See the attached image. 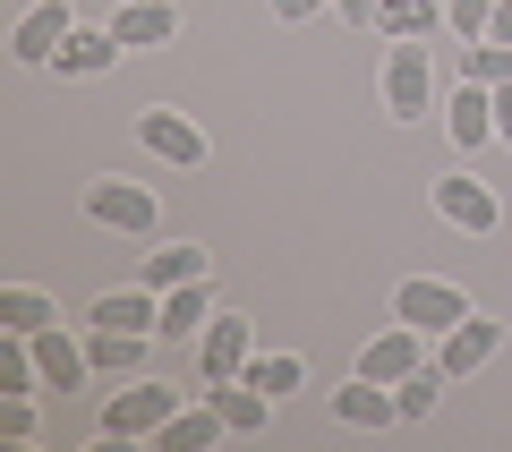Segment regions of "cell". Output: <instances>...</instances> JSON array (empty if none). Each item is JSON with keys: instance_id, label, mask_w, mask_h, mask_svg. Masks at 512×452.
<instances>
[{"instance_id": "12", "label": "cell", "mask_w": 512, "mask_h": 452, "mask_svg": "<svg viewBox=\"0 0 512 452\" xmlns=\"http://www.w3.org/2000/svg\"><path fill=\"white\" fill-rule=\"evenodd\" d=\"M111 35H120L128 52H163V43H180V9H171V0H120V9H111Z\"/></svg>"}, {"instance_id": "6", "label": "cell", "mask_w": 512, "mask_h": 452, "mask_svg": "<svg viewBox=\"0 0 512 452\" xmlns=\"http://www.w3.org/2000/svg\"><path fill=\"white\" fill-rule=\"evenodd\" d=\"M436 222H453V231L487 239L495 222H504V205H495V188L478 180V171H444V180H436Z\"/></svg>"}, {"instance_id": "17", "label": "cell", "mask_w": 512, "mask_h": 452, "mask_svg": "<svg viewBox=\"0 0 512 452\" xmlns=\"http://www.w3.org/2000/svg\"><path fill=\"white\" fill-rule=\"evenodd\" d=\"M222 435H231V427H222V410H214V401L197 393V410H188V401H180V410H171V427L154 435V452H214Z\"/></svg>"}, {"instance_id": "19", "label": "cell", "mask_w": 512, "mask_h": 452, "mask_svg": "<svg viewBox=\"0 0 512 452\" xmlns=\"http://www.w3.org/2000/svg\"><path fill=\"white\" fill-rule=\"evenodd\" d=\"M205 325H214V290H205V282H180V290H163V325H154L163 342H197Z\"/></svg>"}, {"instance_id": "3", "label": "cell", "mask_w": 512, "mask_h": 452, "mask_svg": "<svg viewBox=\"0 0 512 452\" xmlns=\"http://www.w3.org/2000/svg\"><path fill=\"white\" fill-rule=\"evenodd\" d=\"M86 222H103V231H128V239H146L154 222H163V197H154L146 180H86Z\"/></svg>"}, {"instance_id": "4", "label": "cell", "mask_w": 512, "mask_h": 452, "mask_svg": "<svg viewBox=\"0 0 512 452\" xmlns=\"http://www.w3.org/2000/svg\"><path fill=\"white\" fill-rule=\"evenodd\" d=\"M376 94H384V111H393V120H419V111H436V69H427V43H393V52H384Z\"/></svg>"}, {"instance_id": "15", "label": "cell", "mask_w": 512, "mask_h": 452, "mask_svg": "<svg viewBox=\"0 0 512 452\" xmlns=\"http://www.w3.org/2000/svg\"><path fill=\"white\" fill-rule=\"evenodd\" d=\"M120 52H128V43L111 35V26H69V43L52 52V69H60V77H103Z\"/></svg>"}, {"instance_id": "26", "label": "cell", "mask_w": 512, "mask_h": 452, "mask_svg": "<svg viewBox=\"0 0 512 452\" xmlns=\"http://www.w3.org/2000/svg\"><path fill=\"white\" fill-rule=\"evenodd\" d=\"M444 18H453V35H461V43H487V26H495V0H444Z\"/></svg>"}, {"instance_id": "20", "label": "cell", "mask_w": 512, "mask_h": 452, "mask_svg": "<svg viewBox=\"0 0 512 452\" xmlns=\"http://www.w3.org/2000/svg\"><path fill=\"white\" fill-rule=\"evenodd\" d=\"M35 367H43V384H60V393H77V384L94 376V359H86V342H69V333H35Z\"/></svg>"}, {"instance_id": "30", "label": "cell", "mask_w": 512, "mask_h": 452, "mask_svg": "<svg viewBox=\"0 0 512 452\" xmlns=\"http://www.w3.org/2000/svg\"><path fill=\"white\" fill-rule=\"evenodd\" d=\"M376 9L384 0H342V26H376Z\"/></svg>"}, {"instance_id": "5", "label": "cell", "mask_w": 512, "mask_h": 452, "mask_svg": "<svg viewBox=\"0 0 512 452\" xmlns=\"http://www.w3.org/2000/svg\"><path fill=\"white\" fill-rule=\"evenodd\" d=\"M393 316H402V325H419L427 342H444V333L470 316V299H461L453 282H436V273H410V282L393 290Z\"/></svg>"}, {"instance_id": "27", "label": "cell", "mask_w": 512, "mask_h": 452, "mask_svg": "<svg viewBox=\"0 0 512 452\" xmlns=\"http://www.w3.org/2000/svg\"><path fill=\"white\" fill-rule=\"evenodd\" d=\"M0 435L9 444H35V393H0Z\"/></svg>"}, {"instance_id": "16", "label": "cell", "mask_w": 512, "mask_h": 452, "mask_svg": "<svg viewBox=\"0 0 512 452\" xmlns=\"http://www.w3.org/2000/svg\"><path fill=\"white\" fill-rule=\"evenodd\" d=\"M376 35L384 43H427V35H453V18H444V0H384Z\"/></svg>"}, {"instance_id": "14", "label": "cell", "mask_w": 512, "mask_h": 452, "mask_svg": "<svg viewBox=\"0 0 512 452\" xmlns=\"http://www.w3.org/2000/svg\"><path fill=\"white\" fill-rule=\"evenodd\" d=\"M163 342V333H120V325H94L86 333V359L94 376H146V350Z\"/></svg>"}, {"instance_id": "13", "label": "cell", "mask_w": 512, "mask_h": 452, "mask_svg": "<svg viewBox=\"0 0 512 452\" xmlns=\"http://www.w3.org/2000/svg\"><path fill=\"white\" fill-rule=\"evenodd\" d=\"M205 401L222 410V427L231 435H265V418H274V393H256L248 376H222V384H197Z\"/></svg>"}, {"instance_id": "22", "label": "cell", "mask_w": 512, "mask_h": 452, "mask_svg": "<svg viewBox=\"0 0 512 452\" xmlns=\"http://www.w3.org/2000/svg\"><path fill=\"white\" fill-rule=\"evenodd\" d=\"M205 273H214V265H205V248H197V239H171V248H154V256H146V282H154V290L205 282Z\"/></svg>"}, {"instance_id": "18", "label": "cell", "mask_w": 512, "mask_h": 452, "mask_svg": "<svg viewBox=\"0 0 512 452\" xmlns=\"http://www.w3.org/2000/svg\"><path fill=\"white\" fill-rule=\"evenodd\" d=\"M444 111H453L444 128H453V145H461V154H478V145H495V94H487V86H470V77H461V94H453Z\"/></svg>"}, {"instance_id": "21", "label": "cell", "mask_w": 512, "mask_h": 452, "mask_svg": "<svg viewBox=\"0 0 512 452\" xmlns=\"http://www.w3.org/2000/svg\"><path fill=\"white\" fill-rule=\"evenodd\" d=\"M52 325H60L52 290H35V282H9V290H0V333H52Z\"/></svg>"}, {"instance_id": "7", "label": "cell", "mask_w": 512, "mask_h": 452, "mask_svg": "<svg viewBox=\"0 0 512 452\" xmlns=\"http://www.w3.org/2000/svg\"><path fill=\"white\" fill-rule=\"evenodd\" d=\"M248 359H256V333H248V316L214 308V325L197 333V384H222V376H239Z\"/></svg>"}, {"instance_id": "2", "label": "cell", "mask_w": 512, "mask_h": 452, "mask_svg": "<svg viewBox=\"0 0 512 452\" xmlns=\"http://www.w3.org/2000/svg\"><path fill=\"white\" fill-rule=\"evenodd\" d=\"M137 145H146L154 163H171V171H197L205 154H214V145H205V128L188 120L180 103H146V111H137Z\"/></svg>"}, {"instance_id": "9", "label": "cell", "mask_w": 512, "mask_h": 452, "mask_svg": "<svg viewBox=\"0 0 512 452\" xmlns=\"http://www.w3.org/2000/svg\"><path fill=\"white\" fill-rule=\"evenodd\" d=\"M69 26H77V9H69V0H35V9L18 18V35H9V52H18L26 69H52V52L69 43Z\"/></svg>"}, {"instance_id": "29", "label": "cell", "mask_w": 512, "mask_h": 452, "mask_svg": "<svg viewBox=\"0 0 512 452\" xmlns=\"http://www.w3.org/2000/svg\"><path fill=\"white\" fill-rule=\"evenodd\" d=\"M495 94V145H512V86H487Z\"/></svg>"}, {"instance_id": "31", "label": "cell", "mask_w": 512, "mask_h": 452, "mask_svg": "<svg viewBox=\"0 0 512 452\" xmlns=\"http://www.w3.org/2000/svg\"><path fill=\"white\" fill-rule=\"evenodd\" d=\"M487 43H512V0H495V26H487Z\"/></svg>"}, {"instance_id": "8", "label": "cell", "mask_w": 512, "mask_h": 452, "mask_svg": "<svg viewBox=\"0 0 512 452\" xmlns=\"http://www.w3.org/2000/svg\"><path fill=\"white\" fill-rule=\"evenodd\" d=\"M333 427H350V435L402 427V401H393V384H376V376H350V384H333Z\"/></svg>"}, {"instance_id": "25", "label": "cell", "mask_w": 512, "mask_h": 452, "mask_svg": "<svg viewBox=\"0 0 512 452\" xmlns=\"http://www.w3.org/2000/svg\"><path fill=\"white\" fill-rule=\"evenodd\" d=\"M461 77L470 86H512V43H461Z\"/></svg>"}, {"instance_id": "28", "label": "cell", "mask_w": 512, "mask_h": 452, "mask_svg": "<svg viewBox=\"0 0 512 452\" xmlns=\"http://www.w3.org/2000/svg\"><path fill=\"white\" fill-rule=\"evenodd\" d=\"M325 9H333V0H274L282 26H308V18H325Z\"/></svg>"}, {"instance_id": "23", "label": "cell", "mask_w": 512, "mask_h": 452, "mask_svg": "<svg viewBox=\"0 0 512 452\" xmlns=\"http://www.w3.org/2000/svg\"><path fill=\"white\" fill-rule=\"evenodd\" d=\"M239 376H248L256 393H274V401H282V393H299V384H308V367H299L291 350H256V359L239 367Z\"/></svg>"}, {"instance_id": "11", "label": "cell", "mask_w": 512, "mask_h": 452, "mask_svg": "<svg viewBox=\"0 0 512 452\" xmlns=\"http://www.w3.org/2000/svg\"><path fill=\"white\" fill-rule=\"evenodd\" d=\"M495 350H504V316H478V308H470L453 333H444L436 367H444V376H478V367H487Z\"/></svg>"}, {"instance_id": "10", "label": "cell", "mask_w": 512, "mask_h": 452, "mask_svg": "<svg viewBox=\"0 0 512 452\" xmlns=\"http://www.w3.org/2000/svg\"><path fill=\"white\" fill-rule=\"evenodd\" d=\"M410 367H427V333H419V325H402V316H393V333H376V342L359 350V367H350V376H376V384H402Z\"/></svg>"}, {"instance_id": "24", "label": "cell", "mask_w": 512, "mask_h": 452, "mask_svg": "<svg viewBox=\"0 0 512 452\" xmlns=\"http://www.w3.org/2000/svg\"><path fill=\"white\" fill-rule=\"evenodd\" d=\"M444 384H453V376H444L436 359H427V367H410V376L393 384V401H402V418H410V427H419V418L436 410V393H444Z\"/></svg>"}, {"instance_id": "1", "label": "cell", "mask_w": 512, "mask_h": 452, "mask_svg": "<svg viewBox=\"0 0 512 452\" xmlns=\"http://www.w3.org/2000/svg\"><path fill=\"white\" fill-rule=\"evenodd\" d=\"M171 410H180V384L137 376L128 393H111V401H103V435H111V444H154V435L171 427Z\"/></svg>"}]
</instances>
